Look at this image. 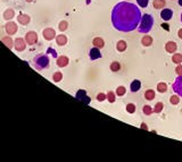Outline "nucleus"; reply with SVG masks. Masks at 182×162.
<instances>
[{"label":"nucleus","mask_w":182,"mask_h":162,"mask_svg":"<svg viewBox=\"0 0 182 162\" xmlns=\"http://www.w3.org/2000/svg\"><path fill=\"white\" fill-rule=\"evenodd\" d=\"M50 60L49 57L45 53H39L33 58V66L37 70H43L49 67Z\"/></svg>","instance_id":"obj_1"},{"label":"nucleus","mask_w":182,"mask_h":162,"mask_svg":"<svg viewBox=\"0 0 182 162\" xmlns=\"http://www.w3.org/2000/svg\"><path fill=\"white\" fill-rule=\"evenodd\" d=\"M153 25H154V18H153V16L149 15V14H145L142 16V18H141V24H140L138 31L140 33H147V32H149L151 30Z\"/></svg>","instance_id":"obj_2"},{"label":"nucleus","mask_w":182,"mask_h":162,"mask_svg":"<svg viewBox=\"0 0 182 162\" xmlns=\"http://www.w3.org/2000/svg\"><path fill=\"white\" fill-rule=\"evenodd\" d=\"M75 97L79 101H81V102H83L86 104H89L91 101V99L87 95V91H84V90H79L78 93L75 94Z\"/></svg>","instance_id":"obj_3"},{"label":"nucleus","mask_w":182,"mask_h":162,"mask_svg":"<svg viewBox=\"0 0 182 162\" xmlns=\"http://www.w3.org/2000/svg\"><path fill=\"white\" fill-rule=\"evenodd\" d=\"M172 16H173V10L170 9V8H163V10L161 11V17H162V19H164L165 22L170 20V19L172 18Z\"/></svg>","instance_id":"obj_4"},{"label":"nucleus","mask_w":182,"mask_h":162,"mask_svg":"<svg viewBox=\"0 0 182 162\" xmlns=\"http://www.w3.org/2000/svg\"><path fill=\"white\" fill-rule=\"evenodd\" d=\"M177 49H178V45H177L175 42H173V41L166 42V44H165V50H166V52H169V53H174V52L177 51Z\"/></svg>","instance_id":"obj_5"},{"label":"nucleus","mask_w":182,"mask_h":162,"mask_svg":"<svg viewBox=\"0 0 182 162\" xmlns=\"http://www.w3.org/2000/svg\"><path fill=\"white\" fill-rule=\"evenodd\" d=\"M89 56H90L91 60H97V59H99V58L101 57V53H100L99 48H97V47L92 48L90 50V52H89Z\"/></svg>","instance_id":"obj_6"},{"label":"nucleus","mask_w":182,"mask_h":162,"mask_svg":"<svg viewBox=\"0 0 182 162\" xmlns=\"http://www.w3.org/2000/svg\"><path fill=\"white\" fill-rule=\"evenodd\" d=\"M173 88H174V91H177L182 96V76L178 77V80L173 84Z\"/></svg>","instance_id":"obj_7"},{"label":"nucleus","mask_w":182,"mask_h":162,"mask_svg":"<svg viewBox=\"0 0 182 162\" xmlns=\"http://www.w3.org/2000/svg\"><path fill=\"white\" fill-rule=\"evenodd\" d=\"M140 88H141V82L139 81V80H134V81L131 83V85H130V90H131V92H133V93L138 92Z\"/></svg>","instance_id":"obj_8"},{"label":"nucleus","mask_w":182,"mask_h":162,"mask_svg":"<svg viewBox=\"0 0 182 162\" xmlns=\"http://www.w3.org/2000/svg\"><path fill=\"white\" fill-rule=\"evenodd\" d=\"M141 44H142L143 47H146V48L150 47V45L153 44V38H151L150 35H145V36H142V39H141Z\"/></svg>","instance_id":"obj_9"},{"label":"nucleus","mask_w":182,"mask_h":162,"mask_svg":"<svg viewBox=\"0 0 182 162\" xmlns=\"http://www.w3.org/2000/svg\"><path fill=\"white\" fill-rule=\"evenodd\" d=\"M92 44L93 47H97L99 49H102L105 47V41L102 40V38H94L93 41H92Z\"/></svg>","instance_id":"obj_10"},{"label":"nucleus","mask_w":182,"mask_h":162,"mask_svg":"<svg viewBox=\"0 0 182 162\" xmlns=\"http://www.w3.org/2000/svg\"><path fill=\"white\" fill-rule=\"evenodd\" d=\"M126 48H128V44H126V42L124 40H120L117 42V44H116V49H117L118 52H124L126 50Z\"/></svg>","instance_id":"obj_11"},{"label":"nucleus","mask_w":182,"mask_h":162,"mask_svg":"<svg viewBox=\"0 0 182 162\" xmlns=\"http://www.w3.org/2000/svg\"><path fill=\"white\" fill-rule=\"evenodd\" d=\"M153 5H154V8L156 9H163L165 7V0H154Z\"/></svg>","instance_id":"obj_12"},{"label":"nucleus","mask_w":182,"mask_h":162,"mask_svg":"<svg viewBox=\"0 0 182 162\" xmlns=\"http://www.w3.org/2000/svg\"><path fill=\"white\" fill-rule=\"evenodd\" d=\"M145 99L150 101V100H154L155 99V91L154 90H147L145 92Z\"/></svg>","instance_id":"obj_13"},{"label":"nucleus","mask_w":182,"mask_h":162,"mask_svg":"<svg viewBox=\"0 0 182 162\" xmlns=\"http://www.w3.org/2000/svg\"><path fill=\"white\" fill-rule=\"evenodd\" d=\"M157 91H158L159 93H165V92L167 91V84L164 83V82L158 83V84H157Z\"/></svg>","instance_id":"obj_14"},{"label":"nucleus","mask_w":182,"mask_h":162,"mask_svg":"<svg viewBox=\"0 0 182 162\" xmlns=\"http://www.w3.org/2000/svg\"><path fill=\"white\" fill-rule=\"evenodd\" d=\"M172 61H173L174 64H177V65L181 64L182 63V55L181 53H174V55L172 56Z\"/></svg>","instance_id":"obj_15"},{"label":"nucleus","mask_w":182,"mask_h":162,"mask_svg":"<svg viewBox=\"0 0 182 162\" xmlns=\"http://www.w3.org/2000/svg\"><path fill=\"white\" fill-rule=\"evenodd\" d=\"M120 69H121V64H120L118 61H113V63L110 64V70H112V72L116 73V72H118Z\"/></svg>","instance_id":"obj_16"},{"label":"nucleus","mask_w":182,"mask_h":162,"mask_svg":"<svg viewBox=\"0 0 182 162\" xmlns=\"http://www.w3.org/2000/svg\"><path fill=\"white\" fill-rule=\"evenodd\" d=\"M125 93H126V88L124 87V86H118L117 88H116V95H118V96H123V95H125Z\"/></svg>","instance_id":"obj_17"},{"label":"nucleus","mask_w":182,"mask_h":162,"mask_svg":"<svg viewBox=\"0 0 182 162\" xmlns=\"http://www.w3.org/2000/svg\"><path fill=\"white\" fill-rule=\"evenodd\" d=\"M164 109V104H163V102H157L156 103V105H155V108H154V112H156V113H159V112H162V110Z\"/></svg>","instance_id":"obj_18"},{"label":"nucleus","mask_w":182,"mask_h":162,"mask_svg":"<svg viewBox=\"0 0 182 162\" xmlns=\"http://www.w3.org/2000/svg\"><path fill=\"white\" fill-rule=\"evenodd\" d=\"M142 110H143V113L146 116H150L154 112V109H151V107H149V105H143Z\"/></svg>","instance_id":"obj_19"},{"label":"nucleus","mask_w":182,"mask_h":162,"mask_svg":"<svg viewBox=\"0 0 182 162\" xmlns=\"http://www.w3.org/2000/svg\"><path fill=\"white\" fill-rule=\"evenodd\" d=\"M170 102H171L173 105L179 104V102H180V97H179V95H172V96L170 97Z\"/></svg>","instance_id":"obj_20"},{"label":"nucleus","mask_w":182,"mask_h":162,"mask_svg":"<svg viewBox=\"0 0 182 162\" xmlns=\"http://www.w3.org/2000/svg\"><path fill=\"white\" fill-rule=\"evenodd\" d=\"M136 105L133 104V103H129V104H126V111L129 112V113H134L136 112Z\"/></svg>","instance_id":"obj_21"},{"label":"nucleus","mask_w":182,"mask_h":162,"mask_svg":"<svg viewBox=\"0 0 182 162\" xmlns=\"http://www.w3.org/2000/svg\"><path fill=\"white\" fill-rule=\"evenodd\" d=\"M67 63H68V60H67V58H65V57H62V58L58 60V65H59L60 67H65V66L67 65Z\"/></svg>","instance_id":"obj_22"},{"label":"nucleus","mask_w":182,"mask_h":162,"mask_svg":"<svg viewBox=\"0 0 182 162\" xmlns=\"http://www.w3.org/2000/svg\"><path fill=\"white\" fill-rule=\"evenodd\" d=\"M107 99L110 103H114L115 102V93L114 92H108L107 93Z\"/></svg>","instance_id":"obj_23"},{"label":"nucleus","mask_w":182,"mask_h":162,"mask_svg":"<svg viewBox=\"0 0 182 162\" xmlns=\"http://www.w3.org/2000/svg\"><path fill=\"white\" fill-rule=\"evenodd\" d=\"M137 3L141 7V8H146L149 3V0H137Z\"/></svg>","instance_id":"obj_24"},{"label":"nucleus","mask_w":182,"mask_h":162,"mask_svg":"<svg viewBox=\"0 0 182 162\" xmlns=\"http://www.w3.org/2000/svg\"><path fill=\"white\" fill-rule=\"evenodd\" d=\"M107 99V94H104V93H99L98 95H97V100L99 101V102H102V101H105Z\"/></svg>","instance_id":"obj_25"},{"label":"nucleus","mask_w":182,"mask_h":162,"mask_svg":"<svg viewBox=\"0 0 182 162\" xmlns=\"http://www.w3.org/2000/svg\"><path fill=\"white\" fill-rule=\"evenodd\" d=\"M175 72H177V74L179 75V76H182V65H178L177 66V68H175Z\"/></svg>","instance_id":"obj_26"},{"label":"nucleus","mask_w":182,"mask_h":162,"mask_svg":"<svg viewBox=\"0 0 182 162\" xmlns=\"http://www.w3.org/2000/svg\"><path fill=\"white\" fill-rule=\"evenodd\" d=\"M161 26H162V27H163V28H164L166 32H170V25H169V24H166V23H163Z\"/></svg>","instance_id":"obj_27"},{"label":"nucleus","mask_w":182,"mask_h":162,"mask_svg":"<svg viewBox=\"0 0 182 162\" xmlns=\"http://www.w3.org/2000/svg\"><path fill=\"white\" fill-rule=\"evenodd\" d=\"M59 44H64L65 42H66V38L65 36H59Z\"/></svg>","instance_id":"obj_28"},{"label":"nucleus","mask_w":182,"mask_h":162,"mask_svg":"<svg viewBox=\"0 0 182 162\" xmlns=\"http://www.w3.org/2000/svg\"><path fill=\"white\" fill-rule=\"evenodd\" d=\"M141 128H142V129H145V130H148V127H147V125H146L145 122H142V124H141Z\"/></svg>","instance_id":"obj_29"},{"label":"nucleus","mask_w":182,"mask_h":162,"mask_svg":"<svg viewBox=\"0 0 182 162\" xmlns=\"http://www.w3.org/2000/svg\"><path fill=\"white\" fill-rule=\"evenodd\" d=\"M66 26H67V24H65V23H63V24L60 25V30H62V31H64V30H66V28H65Z\"/></svg>","instance_id":"obj_30"},{"label":"nucleus","mask_w":182,"mask_h":162,"mask_svg":"<svg viewBox=\"0 0 182 162\" xmlns=\"http://www.w3.org/2000/svg\"><path fill=\"white\" fill-rule=\"evenodd\" d=\"M178 36H179V38H180V39L182 40V28H180V30H179V32H178Z\"/></svg>","instance_id":"obj_31"},{"label":"nucleus","mask_w":182,"mask_h":162,"mask_svg":"<svg viewBox=\"0 0 182 162\" xmlns=\"http://www.w3.org/2000/svg\"><path fill=\"white\" fill-rule=\"evenodd\" d=\"M54 80H55V81L60 80V75H55V76H54Z\"/></svg>","instance_id":"obj_32"},{"label":"nucleus","mask_w":182,"mask_h":162,"mask_svg":"<svg viewBox=\"0 0 182 162\" xmlns=\"http://www.w3.org/2000/svg\"><path fill=\"white\" fill-rule=\"evenodd\" d=\"M179 5H180V6H182V0H179Z\"/></svg>","instance_id":"obj_33"},{"label":"nucleus","mask_w":182,"mask_h":162,"mask_svg":"<svg viewBox=\"0 0 182 162\" xmlns=\"http://www.w3.org/2000/svg\"><path fill=\"white\" fill-rule=\"evenodd\" d=\"M181 18H182V15H181Z\"/></svg>","instance_id":"obj_34"},{"label":"nucleus","mask_w":182,"mask_h":162,"mask_svg":"<svg viewBox=\"0 0 182 162\" xmlns=\"http://www.w3.org/2000/svg\"><path fill=\"white\" fill-rule=\"evenodd\" d=\"M128 1H129V0H128Z\"/></svg>","instance_id":"obj_35"}]
</instances>
